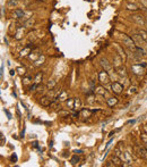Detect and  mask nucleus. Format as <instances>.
Returning a JSON list of instances; mask_svg holds the SVG:
<instances>
[{
	"label": "nucleus",
	"mask_w": 147,
	"mask_h": 167,
	"mask_svg": "<svg viewBox=\"0 0 147 167\" xmlns=\"http://www.w3.org/2000/svg\"><path fill=\"white\" fill-rule=\"evenodd\" d=\"M30 81H31V77H25V79H24V84H28Z\"/></svg>",
	"instance_id": "obj_34"
},
{
	"label": "nucleus",
	"mask_w": 147,
	"mask_h": 167,
	"mask_svg": "<svg viewBox=\"0 0 147 167\" xmlns=\"http://www.w3.org/2000/svg\"><path fill=\"white\" fill-rule=\"evenodd\" d=\"M135 122H136L135 119H130V120H128V122H127V124H135Z\"/></svg>",
	"instance_id": "obj_39"
},
{
	"label": "nucleus",
	"mask_w": 147,
	"mask_h": 167,
	"mask_svg": "<svg viewBox=\"0 0 147 167\" xmlns=\"http://www.w3.org/2000/svg\"><path fill=\"white\" fill-rule=\"evenodd\" d=\"M67 106H68V108H70V109H75V99H68V100L66 101Z\"/></svg>",
	"instance_id": "obj_21"
},
{
	"label": "nucleus",
	"mask_w": 147,
	"mask_h": 167,
	"mask_svg": "<svg viewBox=\"0 0 147 167\" xmlns=\"http://www.w3.org/2000/svg\"><path fill=\"white\" fill-rule=\"evenodd\" d=\"M0 138H1V146H4V144H5V141H6V140L4 139V134H2V133H1V136H0Z\"/></svg>",
	"instance_id": "obj_36"
},
{
	"label": "nucleus",
	"mask_w": 147,
	"mask_h": 167,
	"mask_svg": "<svg viewBox=\"0 0 147 167\" xmlns=\"http://www.w3.org/2000/svg\"><path fill=\"white\" fill-rule=\"evenodd\" d=\"M111 90L114 93L119 94L123 91V85H122L121 83H119V82H113V83L111 84Z\"/></svg>",
	"instance_id": "obj_5"
},
{
	"label": "nucleus",
	"mask_w": 147,
	"mask_h": 167,
	"mask_svg": "<svg viewBox=\"0 0 147 167\" xmlns=\"http://www.w3.org/2000/svg\"><path fill=\"white\" fill-rule=\"evenodd\" d=\"M130 19H131L132 22H135L136 24H138V25H145L146 22L144 17L141 15H137V14H134V15L130 16Z\"/></svg>",
	"instance_id": "obj_4"
},
{
	"label": "nucleus",
	"mask_w": 147,
	"mask_h": 167,
	"mask_svg": "<svg viewBox=\"0 0 147 167\" xmlns=\"http://www.w3.org/2000/svg\"><path fill=\"white\" fill-rule=\"evenodd\" d=\"M98 81L101 82V83L103 84V85H107L108 83L110 82V75L108 74L107 71H104L103 69L102 72H100L98 73Z\"/></svg>",
	"instance_id": "obj_2"
},
{
	"label": "nucleus",
	"mask_w": 147,
	"mask_h": 167,
	"mask_svg": "<svg viewBox=\"0 0 147 167\" xmlns=\"http://www.w3.org/2000/svg\"><path fill=\"white\" fill-rule=\"evenodd\" d=\"M146 32H147V26H146Z\"/></svg>",
	"instance_id": "obj_45"
},
{
	"label": "nucleus",
	"mask_w": 147,
	"mask_h": 167,
	"mask_svg": "<svg viewBox=\"0 0 147 167\" xmlns=\"http://www.w3.org/2000/svg\"><path fill=\"white\" fill-rule=\"evenodd\" d=\"M44 60H45L44 56H38L37 59L34 60V66H40V65H42L43 63H44Z\"/></svg>",
	"instance_id": "obj_16"
},
{
	"label": "nucleus",
	"mask_w": 147,
	"mask_h": 167,
	"mask_svg": "<svg viewBox=\"0 0 147 167\" xmlns=\"http://www.w3.org/2000/svg\"><path fill=\"white\" fill-rule=\"evenodd\" d=\"M19 4L18 0H8L7 1V6L9 7V8H15V7H17Z\"/></svg>",
	"instance_id": "obj_17"
},
{
	"label": "nucleus",
	"mask_w": 147,
	"mask_h": 167,
	"mask_svg": "<svg viewBox=\"0 0 147 167\" xmlns=\"http://www.w3.org/2000/svg\"><path fill=\"white\" fill-rule=\"evenodd\" d=\"M40 103H41V106H43V107H49V106H51L52 102H51V100H50V97L44 96L40 99Z\"/></svg>",
	"instance_id": "obj_7"
},
{
	"label": "nucleus",
	"mask_w": 147,
	"mask_h": 167,
	"mask_svg": "<svg viewBox=\"0 0 147 167\" xmlns=\"http://www.w3.org/2000/svg\"><path fill=\"white\" fill-rule=\"evenodd\" d=\"M144 48H145V50L147 51V41H146V43H145V47H144Z\"/></svg>",
	"instance_id": "obj_44"
},
{
	"label": "nucleus",
	"mask_w": 147,
	"mask_h": 167,
	"mask_svg": "<svg viewBox=\"0 0 147 167\" xmlns=\"http://www.w3.org/2000/svg\"><path fill=\"white\" fill-rule=\"evenodd\" d=\"M23 35H24V28L22 27V26H19L15 33V39L16 40H20V39L23 38Z\"/></svg>",
	"instance_id": "obj_13"
},
{
	"label": "nucleus",
	"mask_w": 147,
	"mask_h": 167,
	"mask_svg": "<svg viewBox=\"0 0 147 167\" xmlns=\"http://www.w3.org/2000/svg\"><path fill=\"white\" fill-rule=\"evenodd\" d=\"M42 1H45V0H42Z\"/></svg>",
	"instance_id": "obj_46"
},
{
	"label": "nucleus",
	"mask_w": 147,
	"mask_h": 167,
	"mask_svg": "<svg viewBox=\"0 0 147 167\" xmlns=\"http://www.w3.org/2000/svg\"><path fill=\"white\" fill-rule=\"evenodd\" d=\"M136 92H137V88H136V86H130L128 93L129 94H134V93H136Z\"/></svg>",
	"instance_id": "obj_30"
},
{
	"label": "nucleus",
	"mask_w": 147,
	"mask_h": 167,
	"mask_svg": "<svg viewBox=\"0 0 147 167\" xmlns=\"http://www.w3.org/2000/svg\"><path fill=\"white\" fill-rule=\"evenodd\" d=\"M41 81H42V73H37L36 76H35V79H34V83L35 84H40Z\"/></svg>",
	"instance_id": "obj_24"
},
{
	"label": "nucleus",
	"mask_w": 147,
	"mask_h": 167,
	"mask_svg": "<svg viewBox=\"0 0 147 167\" xmlns=\"http://www.w3.org/2000/svg\"><path fill=\"white\" fill-rule=\"evenodd\" d=\"M131 72L135 75H143L145 73V66L140 64H134L131 66Z\"/></svg>",
	"instance_id": "obj_3"
},
{
	"label": "nucleus",
	"mask_w": 147,
	"mask_h": 167,
	"mask_svg": "<svg viewBox=\"0 0 147 167\" xmlns=\"http://www.w3.org/2000/svg\"><path fill=\"white\" fill-rule=\"evenodd\" d=\"M30 51H31V48H30V47H26L25 49H23V50L20 51V56H22V57H24V56H26Z\"/></svg>",
	"instance_id": "obj_27"
},
{
	"label": "nucleus",
	"mask_w": 147,
	"mask_h": 167,
	"mask_svg": "<svg viewBox=\"0 0 147 167\" xmlns=\"http://www.w3.org/2000/svg\"><path fill=\"white\" fill-rule=\"evenodd\" d=\"M121 40H122V43H123V44L126 45L128 49H130V50H135V49H136L137 45L135 44V42H134V40L131 39V37H128V35H126V34H122Z\"/></svg>",
	"instance_id": "obj_1"
},
{
	"label": "nucleus",
	"mask_w": 147,
	"mask_h": 167,
	"mask_svg": "<svg viewBox=\"0 0 147 167\" xmlns=\"http://www.w3.org/2000/svg\"><path fill=\"white\" fill-rule=\"evenodd\" d=\"M70 161H71V164H73V165H76V164L79 161V158L76 156V155H75V156L73 157V158H71V160H70Z\"/></svg>",
	"instance_id": "obj_29"
},
{
	"label": "nucleus",
	"mask_w": 147,
	"mask_h": 167,
	"mask_svg": "<svg viewBox=\"0 0 147 167\" xmlns=\"http://www.w3.org/2000/svg\"><path fill=\"white\" fill-rule=\"evenodd\" d=\"M146 148H147V144H146Z\"/></svg>",
	"instance_id": "obj_47"
},
{
	"label": "nucleus",
	"mask_w": 147,
	"mask_h": 167,
	"mask_svg": "<svg viewBox=\"0 0 147 167\" xmlns=\"http://www.w3.org/2000/svg\"><path fill=\"white\" fill-rule=\"evenodd\" d=\"M144 131H145V132L147 133V125H145V126H144Z\"/></svg>",
	"instance_id": "obj_42"
},
{
	"label": "nucleus",
	"mask_w": 147,
	"mask_h": 167,
	"mask_svg": "<svg viewBox=\"0 0 147 167\" xmlns=\"http://www.w3.org/2000/svg\"><path fill=\"white\" fill-rule=\"evenodd\" d=\"M117 73L120 75L121 77H127V72H126V68H124L123 66H119L117 68Z\"/></svg>",
	"instance_id": "obj_15"
},
{
	"label": "nucleus",
	"mask_w": 147,
	"mask_h": 167,
	"mask_svg": "<svg viewBox=\"0 0 147 167\" xmlns=\"http://www.w3.org/2000/svg\"><path fill=\"white\" fill-rule=\"evenodd\" d=\"M112 141H113V140H112V139H111V140H110V141H109V142H108V143H107V144H105V150H107L108 148H109V146H110V144H111V142H112Z\"/></svg>",
	"instance_id": "obj_37"
},
{
	"label": "nucleus",
	"mask_w": 147,
	"mask_h": 167,
	"mask_svg": "<svg viewBox=\"0 0 147 167\" xmlns=\"http://www.w3.org/2000/svg\"><path fill=\"white\" fill-rule=\"evenodd\" d=\"M113 154L115 155V156L120 157V158L123 160V154H122V150H121V146H118L117 148L114 149V151H113Z\"/></svg>",
	"instance_id": "obj_14"
},
{
	"label": "nucleus",
	"mask_w": 147,
	"mask_h": 167,
	"mask_svg": "<svg viewBox=\"0 0 147 167\" xmlns=\"http://www.w3.org/2000/svg\"><path fill=\"white\" fill-rule=\"evenodd\" d=\"M105 166H108V167H111V166H114V164H113L112 161L110 160V161H108V163L105 164Z\"/></svg>",
	"instance_id": "obj_35"
},
{
	"label": "nucleus",
	"mask_w": 147,
	"mask_h": 167,
	"mask_svg": "<svg viewBox=\"0 0 147 167\" xmlns=\"http://www.w3.org/2000/svg\"><path fill=\"white\" fill-rule=\"evenodd\" d=\"M137 150H138L139 157H140V158H143V159H146V160H147V148H146V147H138Z\"/></svg>",
	"instance_id": "obj_8"
},
{
	"label": "nucleus",
	"mask_w": 147,
	"mask_h": 167,
	"mask_svg": "<svg viewBox=\"0 0 147 167\" xmlns=\"http://www.w3.org/2000/svg\"><path fill=\"white\" fill-rule=\"evenodd\" d=\"M81 108V101L79 98L75 99V109H80Z\"/></svg>",
	"instance_id": "obj_23"
},
{
	"label": "nucleus",
	"mask_w": 147,
	"mask_h": 167,
	"mask_svg": "<svg viewBox=\"0 0 147 167\" xmlns=\"http://www.w3.org/2000/svg\"><path fill=\"white\" fill-rule=\"evenodd\" d=\"M126 8L128 9V10H131V11H137L139 9L138 6H137V5H135V4H127Z\"/></svg>",
	"instance_id": "obj_19"
},
{
	"label": "nucleus",
	"mask_w": 147,
	"mask_h": 167,
	"mask_svg": "<svg viewBox=\"0 0 147 167\" xmlns=\"http://www.w3.org/2000/svg\"><path fill=\"white\" fill-rule=\"evenodd\" d=\"M122 161H128V163H131V161H132V157H131V155H130L128 151L123 152V160H122Z\"/></svg>",
	"instance_id": "obj_20"
},
{
	"label": "nucleus",
	"mask_w": 147,
	"mask_h": 167,
	"mask_svg": "<svg viewBox=\"0 0 147 167\" xmlns=\"http://www.w3.org/2000/svg\"><path fill=\"white\" fill-rule=\"evenodd\" d=\"M17 72H18V73L20 74V75H24V74H25V68H24V67H18V68H17Z\"/></svg>",
	"instance_id": "obj_31"
},
{
	"label": "nucleus",
	"mask_w": 147,
	"mask_h": 167,
	"mask_svg": "<svg viewBox=\"0 0 147 167\" xmlns=\"http://www.w3.org/2000/svg\"><path fill=\"white\" fill-rule=\"evenodd\" d=\"M107 103L109 107H113V106H115L118 103V98H115V97H110V98L107 99Z\"/></svg>",
	"instance_id": "obj_11"
},
{
	"label": "nucleus",
	"mask_w": 147,
	"mask_h": 167,
	"mask_svg": "<svg viewBox=\"0 0 147 167\" xmlns=\"http://www.w3.org/2000/svg\"><path fill=\"white\" fill-rule=\"evenodd\" d=\"M100 63H101V66L104 68V71H107V72H109L112 69V66H111V64L109 62H108V59H105V58H102V59L100 60Z\"/></svg>",
	"instance_id": "obj_6"
},
{
	"label": "nucleus",
	"mask_w": 147,
	"mask_h": 167,
	"mask_svg": "<svg viewBox=\"0 0 147 167\" xmlns=\"http://www.w3.org/2000/svg\"><path fill=\"white\" fill-rule=\"evenodd\" d=\"M57 100H59L60 102H62V101H67L68 100V93H67L65 90H61V92L58 94Z\"/></svg>",
	"instance_id": "obj_9"
},
{
	"label": "nucleus",
	"mask_w": 147,
	"mask_h": 167,
	"mask_svg": "<svg viewBox=\"0 0 147 167\" xmlns=\"http://www.w3.org/2000/svg\"><path fill=\"white\" fill-rule=\"evenodd\" d=\"M11 159H13V160H15V161H16V159H17V158H16V156H13V157H11Z\"/></svg>",
	"instance_id": "obj_43"
},
{
	"label": "nucleus",
	"mask_w": 147,
	"mask_h": 167,
	"mask_svg": "<svg viewBox=\"0 0 147 167\" xmlns=\"http://www.w3.org/2000/svg\"><path fill=\"white\" fill-rule=\"evenodd\" d=\"M5 113L7 114V116H8V118H9V119H10V118H11V115H10V113H9V111L7 110V109H5Z\"/></svg>",
	"instance_id": "obj_38"
},
{
	"label": "nucleus",
	"mask_w": 147,
	"mask_h": 167,
	"mask_svg": "<svg viewBox=\"0 0 147 167\" xmlns=\"http://www.w3.org/2000/svg\"><path fill=\"white\" fill-rule=\"evenodd\" d=\"M137 33H138V34L140 35V37L143 38L145 41H147V32H146V30H138V31H137Z\"/></svg>",
	"instance_id": "obj_22"
},
{
	"label": "nucleus",
	"mask_w": 147,
	"mask_h": 167,
	"mask_svg": "<svg viewBox=\"0 0 147 167\" xmlns=\"http://www.w3.org/2000/svg\"><path fill=\"white\" fill-rule=\"evenodd\" d=\"M15 73H16L15 69H10V75H11V76H14V75H15Z\"/></svg>",
	"instance_id": "obj_41"
},
{
	"label": "nucleus",
	"mask_w": 147,
	"mask_h": 167,
	"mask_svg": "<svg viewBox=\"0 0 147 167\" xmlns=\"http://www.w3.org/2000/svg\"><path fill=\"white\" fill-rule=\"evenodd\" d=\"M111 161L114 164V166H122V159L120 158V157L115 156V155H113V156L111 157Z\"/></svg>",
	"instance_id": "obj_10"
},
{
	"label": "nucleus",
	"mask_w": 147,
	"mask_h": 167,
	"mask_svg": "<svg viewBox=\"0 0 147 167\" xmlns=\"http://www.w3.org/2000/svg\"><path fill=\"white\" fill-rule=\"evenodd\" d=\"M140 139H141V141L144 142L145 144H147V133H141L140 134Z\"/></svg>",
	"instance_id": "obj_28"
},
{
	"label": "nucleus",
	"mask_w": 147,
	"mask_h": 167,
	"mask_svg": "<svg viewBox=\"0 0 147 167\" xmlns=\"http://www.w3.org/2000/svg\"><path fill=\"white\" fill-rule=\"evenodd\" d=\"M58 114H59V116H69V113H68V111H64V110L58 111Z\"/></svg>",
	"instance_id": "obj_32"
},
{
	"label": "nucleus",
	"mask_w": 147,
	"mask_h": 167,
	"mask_svg": "<svg viewBox=\"0 0 147 167\" xmlns=\"http://www.w3.org/2000/svg\"><path fill=\"white\" fill-rule=\"evenodd\" d=\"M115 48H117V49H118V51L120 52V54H119L120 56H122V57H123V58L126 57V56H124V54H123V51H122V50H121V48H120L119 45H115Z\"/></svg>",
	"instance_id": "obj_33"
},
{
	"label": "nucleus",
	"mask_w": 147,
	"mask_h": 167,
	"mask_svg": "<svg viewBox=\"0 0 147 167\" xmlns=\"http://www.w3.org/2000/svg\"><path fill=\"white\" fill-rule=\"evenodd\" d=\"M33 24H34V21H33L32 18H30V19H27V21L24 23V27H31Z\"/></svg>",
	"instance_id": "obj_25"
},
{
	"label": "nucleus",
	"mask_w": 147,
	"mask_h": 167,
	"mask_svg": "<svg viewBox=\"0 0 147 167\" xmlns=\"http://www.w3.org/2000/svg\"><path fill=\"white\" fill-rule=\"evenodd\" d=\"M14 15L16 16V18H23L24 16H25V11L23 10V9H20V8H18V9H15L14 10Z\"/></svg>",
	"instance_id": "obj_12"
},
{
	"label": "nucleus",
	"mask_w": 147,
	"mask_h": 167,
	"mask_svg": "<svg viewBox=\"0 0 147 167\" xmlns=\"http://www.w3.org/2000/svg\"><path fill=\"white\" fill-rule=\"evenodd\" d=\"M55 84H57V81H54V80H50V81L47 83V89L48 90H53Z\"/></svg>",
	"instance_id": "obj_18"
},
{
	"label": "nucleus",
	"mask_w": 147,
	"mask_h": 167,
	"mask_svg": "<svg viewBox=\"0 0 147 167\" xmlns=\"http://www.w3.org/2000/svg\"><path fill=\"white\" fill-rule=\"evenodd\" d=\"M0 75H1V77H2V75H4V64H1V72H0Z\"/></svg>",
	"instance_id": "obj_40"
},
{
	"label": "nucleus",
	"mask_w": 147,
	"mask_h": 167,
	"mask_svg": "<svg viewBox=\"0 0 147 167\" xmlns=\"http://www.w3.org/2000/svg\"><path fill=\"white\" fill-rule=\"evenodd\" d=\"M96 93L101 94V96H107V91H105L104 89L102 88V86H100V88L96 89Z\"/></svg>",
	"instance_id": "obj_26"
}]
</instances>
